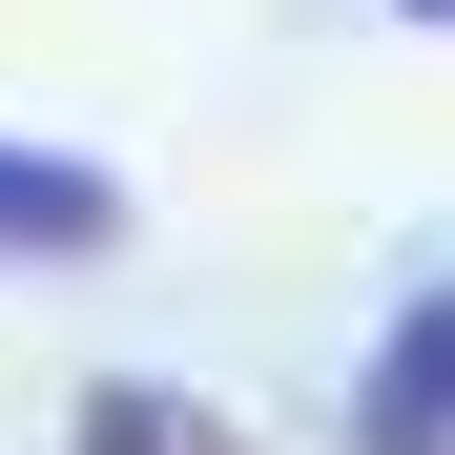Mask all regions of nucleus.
I'll use <instances>...</instances> for the list:
<instances>
[{
    "instance_id": "obj_1",
    "label": "nucleus",
    "mask_w": 455,
    "mask_h": 455,
    "mask_svg": "<svg viewBox=\"0 0 455 455\" xmlns=\"http://www.w3.org/2000/svg\"><path fill=\"white\" fill-rule=\"evenodd\" d=\"M352 455H455V269H414L394 331L352 352Z\"/></svg>"
},
{
    "instance_id": "obj_2",
    "label": "nucleus",
    "mask_w": 455,
    "mask_h": 455,
    "mask_svg": "<svg viewBox=\"0 0 455 455\" xmlns=\"http://www.w3.org/2000/svg\"><path fill=\"white\" fill-rule=\"evenodd\" d=\"M124 249V166L84 145H0V269H104Z\"/></svg>"
},
{
    "instance_id": "obj_3",
    "label": "nucleus",
    "mask_w": 455,
    "mask_h": 455,
    "mask_svg": "<svg viewBox=\"0 0 455 455\" xmlns=\"http://www.w3.org/2000/svg\"><path fill=\"white\" fill-rule=\"evenodd\" d=\"M62 455H269V435L207 414V394H166V372H104V394L62 414Z\"/></svg>"
},
{
    "instance_id": "obj_4",
    "label": "nucleus",
    "mask_w": 455,
    "mask_h": 455,
    "mask_svg": "<svg viewBox=\"0 0 455 455\" xmlns=\"http://www.w3.org/2000/svg\"><path fill=\"white\" fill-rule=\"evenodd\" d=\"M394 21H435V42H455V0H394Z\"/></svg>"
}]
</instances>
